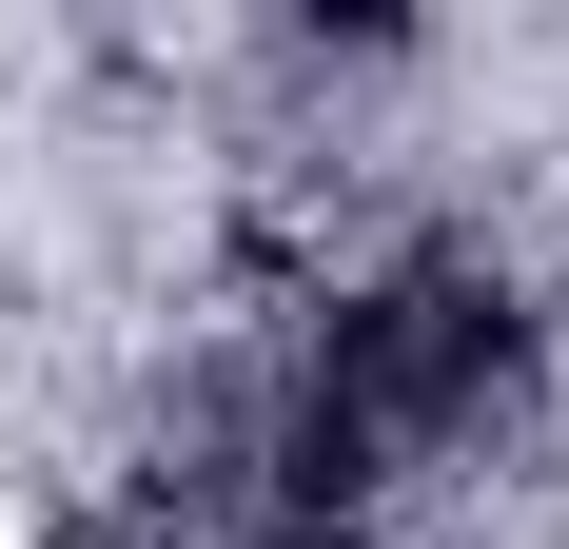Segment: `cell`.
<instances>
[{
    "mask_svg": "<svg viewBox=\"0 0 569 549\" xmlns=\"http://www.w3.org/2000/svg\"><path fill=\"white\" fill-rule=\"evenodd\" d=\"M530 392H550V315L491 236H393V256H353L335 295H295L256 333V412H276L295 491L335 530H373L432 471H491L530 432Z\"/></svg>",
    "mask_w": 569,
    "mask_h": 549,
    "instance_id": "cell-1",
    "label": "cell"
},
{
    "mask_svg": "<svg viewBox=\"0 0 569 549\" xmlns=\"http://www.w3.org/2000/svg\"><path fill=\"white\" fill-rule=\"evenodd\" d=\"M99 549H353V530L295 491L276 412H256V353H217V373H177V412H158V432L118 451Z\"/></svg>",
    "mask_w": 569,
    "mask_h": 549,
    "instance_id": "cell-2",
    "label": "cell"
}]
</instances>
